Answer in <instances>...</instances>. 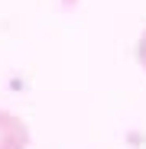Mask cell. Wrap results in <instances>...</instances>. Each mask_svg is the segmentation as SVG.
<instances>
[{"label":"cell","mask_w":146,"mask_h":149,"mask_svg":"<svg viewBox=\"0 0 146 149\" xmlns=\"http://www.w3.org/2000/svg\"><path fill=\"white\" fill-rule=\"evenodd\" d=\"M29 146V127L16 113L0 110V149H26Z\"/></svg>","instance_id":"cell-1"},{"label":"cell","mask_w":146,"mask_h":149,"mask_svg":"<svg viewBox=\"0 0 146 149\" xmlns=\"http://www.w3.org/2000/svg\"><path fill=\"white\" fill-rule=\"evenodd\" d=\"M136 62H140L143 71H146V29H143V36H140V42H136Z\"/></svg>","instance_id":"cell-2"}]
</instances>
